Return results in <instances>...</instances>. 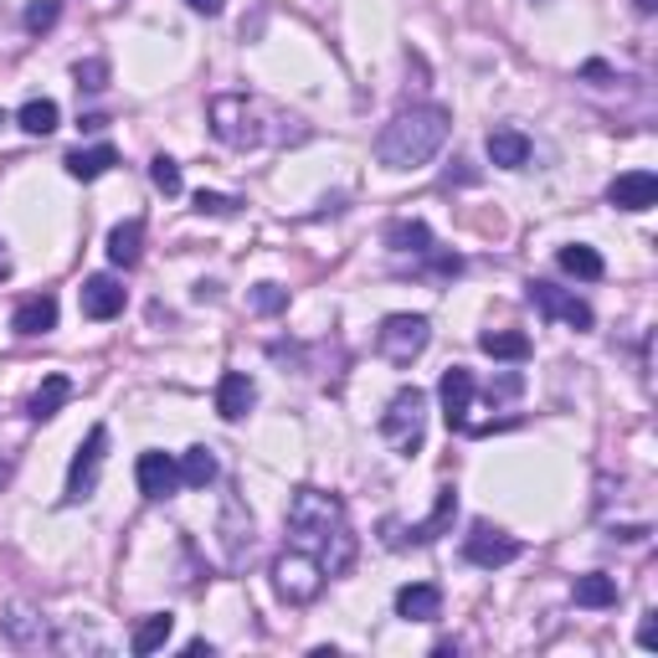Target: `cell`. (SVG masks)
Wrapping results in <instances>:
<instances>
[{"label":"cell","instance_id":"obj_27","mask_svg":"<svg viewBox=\"0 0 658 658\" xmlns=\"http://www.w3.org/2000/svg\"><path fill=\"white\" fill-rule=\"evenodd\" d=\"M170 632H175V618H170V612H155V618H145V622L135 628L129 648L145 658V654H155V648H165V638H170Z\"/></svg>","mask_w":658,"mask_h":658},{"label":"cell","instance_id":"obj_9","mask_svg":"<svg viewBox=\"0 0 658 658\" xmlns=\"http://www.w3.org/2000/svg\"><path fill=\"white\" fill-rule=\"evenodd\" d=\"M530 304H536L546 320H561V324H571V330H591V310L577 294L556 288V283H540V278L530 283Z\"/></svg>","mask_w":658,"mask_h":658},{"label":"cell","instance_id":"obj_13","mask_svg":"<svg viewBox=\"0 0 658 658\" xmlns=\"http://www.w3.org/2000/svg\"><path fill=\"white\" fill-rule=\"evenodd\" d=\"M607 202L618 206V212H648L658 202V175L654 170H628L618 175L612 186H607Z\"/></svg>","mask_w":658,"mask_h":658},{"label":"cell","instance_id":"obj_34","mask_svg":"<svg viewBox=\"0 0 658 658\" xmlns=\"http://www.w3.org/2000/svg\"><path fill=\"white\" fill-rule=\"evenodd\" d=\"M57 16H62V6H57V0H31V6H27V31L57 27Z\"/></svg>","mask_w":658,"mask_h":658},{"label":"cell","instance_id":"obj_36","mask_svg":"<svg viewBox=\"0 0 658 658\" xmlns=\"http://www.w3.org/2000/svg\"><path fill=\"white\" fill-rule=\"evenodd\" d=\"M638 644H644V648H658V622H654V612L638 622Z\"/></svg>","mask_w":658,"mask_h":658},{"label":"cell","instance_id":"obj_14","mask_svg":"<svg viewBox=\"0 0 658 658\" xmlns=\"http://www.w3.org/2000/svg\"><path fill=\"white\" fill-rule=\"evenodd\" d=\"M396 618L406 622H438L443 618V591L432 581H412V587L396 591Z\"/></svg>","mask_w":658,"mask_h":658},{"label":"cell","instance_id":"obj_8","mask_svg":"<svg viewBox=\"0 0 658 658\" xmlns=\"http://www.w3.org/2000/svg\"><path fill=\"white\" fill-rule=\"evenodd\" d=\"M104 448H108V428H94L82 438V448L72 453V469H68V504H82V499L98 489V469H104Z\"/></svg>","mask_w":658,"mask_h":658},{"label":"cell","instance_id":"obj_40","mask_svg":"<svg viewBox=\"0 0 658 658\" xmlns=\"http://www.w3.org/2000/svg\"><path fill=\"white\" fill-rule=\"evenodd\" d=\"M6 479H11V463H6V458H0V484H6Z\"/></svg>","mask_w":658,"mask_h":658},{"label":"cell","instance_id":"obj_11","mask_svg":"<svg viewBox=\"0 0 658 658\" xmlns=\"http://www.w3.org/2000/svg\"><path fill=\"white\" fill-rule=\"evenodd\" d=\"M438 396H443V416L453 432H469V412H473V376L463 371V365H453V371H443V381H438Z\"/></svg>","mask_w":658,"mask_h":658},{"label":"cell","instance_id":"obj_20","mask_svg":"<svg viewBox=\"0 0 658 658\" xmlns=\"http://www.w3.org/2000/svg\"><path fill=\"white\" fill-rule=\"evenodd\" d=\"M68 402H72V381L68 376H47L37 386V396L27 402V416H31V422H52V416L62 412Z\"/></svg>","mask_w":658,"mask_h":658},{"label":"cell","instance_id":"obj_39","mask_svg":"<svg viewBox=\"0 0 658 658\" xmlns=\"http://www.w3.org/2000/svg\"><path fill=\"white\" fill-rule=\"evenodd\" d=\"M632 6H638L644 16H654V11H658V0H632Z\"/></svg>","mask_w":658,"mask_h":658},{"label":"cell","instance_id":"obj_4","mask_svg":"<svg viewBox=\"0 0 658 658\" xmlns=\"http://www.w3.org/2000/svg\"><path fill=\"white\" fill-rule=\"evenodd\" d=\"M273 587H278V597H283V602L304 607V602H314V597L324 591V566L314 561L310 551H298V546H288L283 556H273Z\"/></svg>","mask_w":658,"mask_h":658},{"label":"cell","instance_id":"obj_6","mask_svg":"<svg viewBox=\"0 0 658 658\" xmlns=\"http://www.w3.org/2000/svg\"><path fill=\"white\" fill-rule=\"evenodd\" d=\"M432 340V324L422 320V314H391L386 324H381V355H386L391 365H412L422 350H428Z\"/></svg>","mask_w":658,"mask_h":658},{"label":"cell","instance_id":"obj_5","mask_svg":"<svg viewBox=\"0 0 658 658\" xmlns=\"http://www.w3.org/2000/svg\"><path fill=\"white\" fill-rule=\"evenodd\" d=\"M212 129H216V139L232 145V149H257L263 139H268L263 135V124H257V108L237 94H222L212 104Z\"/></svg>","mask_w":658,"mask_h":658},{"label":"cell","instance_id":"obj_19","mask_svg":"<svg viewBox=\"0 0 658 658\" xmlns=\"http://www.w3.org/2000/svg\"><path fill=\"white\" fill-rule=\"evenodd\" d=\"M139 257H145V222L129 216V222H119V227L108 232V263L114 268H135Z\"/></svg>","mask_w":658,"mask_h":658},{"label":"cell","instance_id":"obj_1","mask_svg":"<svg viewBox=\"0 0 658 658\" xmlns=\"http://www.w3.org/2000/svg\"><path fill=\"white\" fill-rule=\"evenodd\" d=\"M288 540L298 551H310L324 566V577H340L355 561V536H350L345 504L324 489H298L288 504Z\"/></svg>","mask_w":658,"mask_h":658},{"label":"cell","instance_id":"obj_32","mask_svg":"<svg viewBox=\"0 0 658 658\" xmlns=\"http://www.w3.org/2000/svg\"><path fill=\"white\" fill-rule=\"evenodd\" d=\"M253 310H257V314L288 310V288H278V283H257V288H253Z\"/></svg>","mask_w":658,"mask_h":658},{"label":"cell","instance_id":"obj_33","mask_svg":"<svg viewBox=\"0 0 658 658\" xmlns=\"http://www.w3.org/2000/svg\"><path fill=\"white\" fill-rule=\"evenodd\" d=\"M78 88H88V94H98V88H108V62L104 57H88V62H78Z\"/></svg>","mask_w":658,"mask_h":658},{"label":"cell","instance_id":"obj_10","mask_svg":"<svg viewBox=\"0 0 658 658\" xmlns=\"http://www.w3.org/2000/svg\"><path fill=\"white\" fill-rule=\"evenodd\" d=\"M463 556H469L473 566L494 571V566H510L514 556H520V540L504 536V530H494V524H473V536L463 540Z\"/></svg>","mask_w":658,"mask_h":658},{"label":"cell","instance_id":"obj_7","mask_svg":"<svg viewBox=\"0 0 658 658\" xmlns=\"http://www.w3.org/2000/svg\"><path fill=\"white\" fill-rule=\"evenodd\" d=\"M453 514H458V489L443 484V489H438V510H432L428 524H412V530H402L396 520H386L381 530H386V546H396V551H402V546H432L438 536H448V530H453Z\"/></svg>","mask_w":658,"mask_h":658},{"label":"cell","instance_id":"obj_22","mask_svg":"<svg viewBox=\"0 0 658 658\" xmlns=\"http://www.w3.org/2000/svg\"><path fill=\"white\" fill-rule=\"evenodd\" d=\"M489 160H494L499 170H520V165H530V139H524L520 129H494V135H489Z\"/></svg>","mask_w":658,"mask_h":658},{"label":"cell","instance_id":"obj_23","mask_svg":"<svg viewBox=\"0 0 658 658\" xmlns=\"http://www.w3.org/2000/svg\"><path fill=\"white\" fill-rule=\"evenodd\" d=\"M386 247H391V253H412V257L432 253L428 222H391V227H386Z\"/></svg>","mask_w":658,"mask_h":658},{"label":"cell","instance_id":"obj_2","mask_svg":"<svg viewBox=\"0 0 658 658\" xmlns=\"http://www.w3.org/2000/svg\"><path fill=\"white\" fill-rule=\"evenodd\" d=\"M448 135H453L448 108H438V104L402 108V114H396V119L381 129L376 160L386 165V170H416V165H428L432 155L448 145Z\"/></svg>","mask_w":658,"mask_h":658},{"label":"cell","instance_id":"obj_26","mask_svg":"<svg viewBox=\"0 0 658 658\" xmlns=\"http://www.w3.org/2000/svg\"><path fill=\"white\" fill-rule=\"evenodd\" d=\"M212 479H216V453L212 448H190V453H180V484L206 489Z\"/></svg>","mask_w":658,"mask_h":658},{"label":"cell","instance_id":"obj_30","mask_svg":"<svg viewBox=\"0 0 658 658\" xmlns=\"http://www.w3.org/2000/svg\"><path fill=\"white\" fill-rule=\"evenodd\" d=\"M618 602V581L591 571V577H577V607H612Z\"/></svg>","mask_w":658,"mask_h":658},{"label":"cell","instance_id":"obj_17","mask_svg":"<svg viewBox=\"0 0 658 658\" xmlns=\"http://www.w3.org/2000/svg\"><path fill=\"white\" fill-rule=\"evenodd\" d=\"M11 330L21 340H37V335H47V330H57V298L37 294V298H27V304H16Z\"/></svg>","mask_w":658,"mask_h":658},{"label":"cell","instance_id":"obj_24","mask_svg":"<svg viewBox=\"0 0 658 658\" xmlns=\"http://www.w3.org/2000/svg\"><path fill=\"white\" fill-rule=\"evenodd\" d=\"M479 350L494 355V361H524V355H530V340L514 335V330H484V335H479Z\"/></svg>","mask_w":658,"mask_h":658},{"label":"cell","instance_id":"obj_38","mask_svg":"<svg viewBox=\"0 0 658 658\" xmlns=\"http://www.w3.org/2000/svg\"><path fill=\"white\" fill-rule=\"evenodd\" d=\"M186 658H212V644H202V638H196V644H186Z\"/></svg>","mask_w":658,"mask_h":658},{"label":"cell","instance_id":"obj_16","mask_svg":"<svg viewBox=\"0 0 658 658\" xmlns=\"http://www.w3.org/2000/svg\"><path fill=\"white\" fill-rule=\"evenodd\" d=\"M253 402H257L253 376H243V371H227V376L216 381V412L227 416V422H243V416L253 412Z\"/></svg>","mask_w":658,"mask_h":658},{"label":"cell","instance_id":"obj_21","mask_svg":"<svg viewBox=\"0 0 658 658\" xmlns=\"http://www.w3.org/2000/svg\"><path fill=\"white\" fill-rule=\"evenodd\" d=\"M62 165H68V175H72V180H98V175H108L114 165H119V149H114V145L72 149V155H68Z\"/></svg>","mask_w":658,"mask_h":658},{"label":"cell","instance_id":"obj_12","mask_svg":"<svg viewBox=\"0 0 658 658\" xmlns=\"http://www.w3.org/2000/svg\"><path fill=\"white\" fill-rule=\"evenodd\" d=\"M135 479H139V494L145 499H170L175 489H180V463H175L170 453H139Z\"/></svg>","mask_w":658,"mask_h":658},{"label":"cell","instance_id":"obj_15","mask_svg":"<svg viewBox=\"0 0 658 658\" xmlns=\"http://www.w3.org/2000/svg\"><path fill=\"white\" fill-rule=\"evenodd\" d=\"M82 314H88V320H114V314H124V283L108 278V273H94V278L82 283Z\"/></svg>","mask_w":658,"mask_h":658},{"label":"cell","instance_id":"obj_41","mask_svg":"<svg viewBox=\"0 0 658 658\" xmlns=\"http://www.w3.org/2000/svg\"><path fill=\"white\" fill-rule=\"evenodd\" d=\"M6 273H11V263H6V253H0V278H6Z\"/></svg>","mask_w":658,"mask_h":658},{"label":"cell","instance_id":"obj_25","mask_svg":"<svg viewBox=\"0 0 658 658\" xmlns=\"http://www.w3.org/2000/svg\"><path fill=\"white\" fill-rule=\"evenodd\" d=\"M243 540L253 546V514L237 499H227V561L232 566H243Z\"/></svg>","mask_w":658,"mask_h":658},{"label":"cell","instance_id":"obj_29","mask_svg":"<svg viewBox=\"0 0 658 658\" xmlns=\"http://www.w3.org/2000/svg\"><path fill=\"white\" fill-rule=\"evenodd\" d=\"M556 263H561V268L566 273H571V278H602V257H597V253H591V247H581V243H571V247H561V253H556Z\"/></svg>","mask_w":658,"mask_h":658},{"label":"cell","instance_id":"obj_3","mask_svg":"<svg viewBox=\"0 0 658 658\" xmlns=\"http://www.w3.org/2000/svg\"><path fill=\"white\" fill-rule=\"evenodd\" d=\"M381 438H386L396 453H416L422 438H428V396L416 386H402L381 412Z\"/></svg>","mask_w":658,"mask_h":658},{"label":"cell","instance_id":"obj_28","mask_svg":"<svg viewBox=\"0 0 658 658\" xmlns=\"http://www.w3.org/2000/svg\"><path fill=\"white\" fill-rule=\"evenodd\" d=\"M57 119H62V114H57L52 98H31V104H21V114H16V124H21L27 135H37V139H41V135H52Z\"/></svg>","mask_w":658,"mask_h":658},{"label":"cell","instance_id":"obj_37","mask_svg":"<svg viewBox=\"0 0 658 658\" xmlns=\"http://www.w3.org/2000/svg\"><path fill=\"white\" fill-rule=\"evenodd\" d=\"M190 11H202V16H222V6H227V0H186Z\"/></svg>","mask_w":658,"mask_h":658},{"label":"cell","instance_id":"obj_35","mask_svg":"<svg viewBox=\"0 0 658 658\" xmlns=\"http://www.w3.org/2000/svg\"><path fill=\"white\" fill-rule=\"evenodd\" d=\"M196 212H202V216H232V212H237V202L222 196V190H202V196H196Z\"/></svg>","mask_w":658,"mask_h":658},{"label":"cell","instance_id":"obj_18","mask_svg":"<svg viewBox=\"0 0 658 658\" xmlns=\"http://www.w3.org/2000/svg\"><path fill=\"white\" fill-rule=\"evenodd\" d=\"M0 628H6V638H11L16 648H41V644H47V622H41V612H31L27 602H11V607H6Z\"/></svg>","mask_w":658,"mask_h":658},{"label":"cell","instance_id":"obj_31","mask_svg":"<svg viewBox=\"0 0 658 658\" xmlns=\"http://www.w3.org/2000/svg\"><path fill=\"white\" fill-rule=\"evenodd\" d=\"M149 180H155L165 196H180V165H175L170 155H155V160H149Z\"/></svg>","mask_w":658,"mask_h":658}]
</instances>
